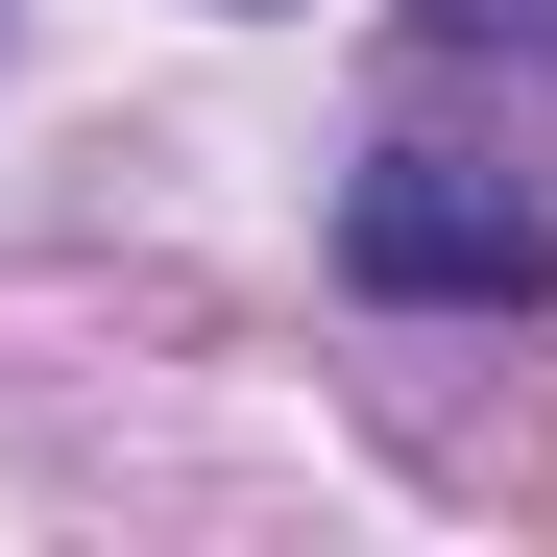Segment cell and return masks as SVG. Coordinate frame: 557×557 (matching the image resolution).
I'll return each instance as SVG.
<instances>
[{
    "label": "cell",
    "mask_w": 557,
    "mask_h": 557,
    "mask_svg": "<svg viewBox=\"0 0 557 557\" xmlns=\"http://www.w3.org/2000/svg\"><path fill=\"white\" fill-rule=\"evenodd\" d=\"M436 25H557V0H436Z\"/></svg>",
    "instance_id": "7a4b0ae2"
},
{
    "label": "cell",
    "mask_w": 557,
    "mask_h": 557,
    "mask_svg": "<svg viewBox=\"0 0 557 557\" xmlns=\"http://www.w3.org/2000/svg\"><path fill=\"white\" fill-rule=\"evenodd\" d=\"M339 267L412 292V315H509V292H557V219L509 195V170H460V146H388L339 195Z\"/></svg>",
    "instance_id": "6da1fadb"
}]
</instances>
